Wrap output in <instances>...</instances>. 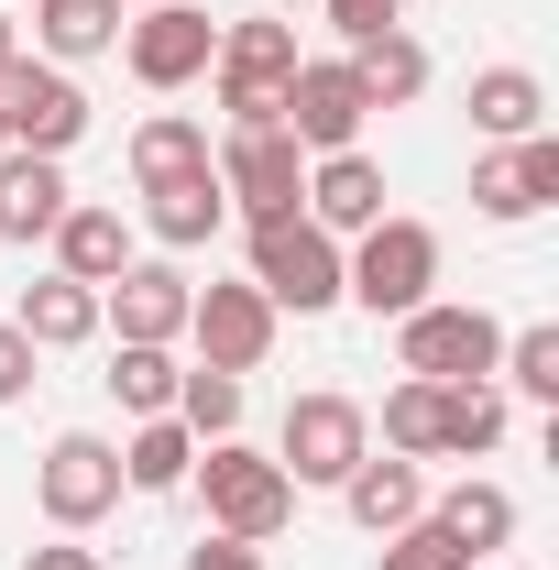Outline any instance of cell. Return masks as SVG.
Wrapping results in <instances>:
<instances>
[{
	"label": "cell",
	"mask_w": 559,
	"mask_h": 570,
	"mask_svg": "<svg viewBox=\"0 0 559 570\" xmlns=\"http://www.w3.org/2000/svg\"><path fill=\"white\" fill-rule=\"evenodd\" d=\"M275 121L296 132V154H351V142H362V121H373V99H362L351 56H296Z\"/></svg>",
	"instance_id": "cell-12"
},
{
	"label": "cell",
	"mask_w": 559,
	"mask_h": 570,
	"mask_svg": "<svg viewBox=\"0 0 559 570\" xmlns=\"http://www.w3.org/2000/svg\"><path fill=\"white\" fill-rule=\"evenodd\" d=\"M428 515H439V527H450L472 560H493V549L516 538V494H504V483H472V472H461L450 494H428Z\"/></svg>",
	"instance_id": "cell-26"
},
{
	"label": "cell",
	"mask_w": 559,
	"mask_h": 570,
	"mask_svg": "<svg viewBox=\"0 0 559 570\" xmlns=\"http://www.w3.org/2000/svg\"><path fill=\"white\" fill-rule=\"evenodd\" d=\"M0 132H11V154H56L67 165L88 142V88L67 67H45V56H11L0 67Z\"/></svg>",
	"instance_id": "cell-9"
},
{
	"label": "cell",
	"mask_w": 559,
	"mask_h": 570,
	"mask_svg": "<svg viewBox=\"0 0 559 570\" xmlns=\"http://www.w3.org/2000/svg\"><path fill=\"white\" fill-rule=\"evenodd\" d=\"M121 22H133V0H33V45H22V56H45V67H88V56L121 45Z\"/></svg>",
	"instance_id": "cell-18"
},
{
	"label": "cell",
	"mask_w": 559,
	"mask_h": 570,
	"mask_svg": "<svg viewBox=\"0 0 559 570\" xmlns=\"http://www.w3.org/2000/svg\"><path fill=\"white\" fill-rule=\"evenodd\" d=\"M504 439V384H439V461H483Z\"/></svg>",
	"instance_id": "cell-28"
},
{
	"label": "cell",
	"mask_w": 559,
	"mask_h": 570,
	"mask_svg": "<svg viewBox=\"0 0 559 570\" xmlns=\"http://www.w3.org/2000/svg\"><path fill=\"white\" fill-rule=\"evenodd\" d=\"M209 56H219V22L198 11V0H154V11L121 22V67H133L154 99H176L187 77H209Z\"/></svg>",
	"instance_id": "cell-11"
},
{
	"label": "cell",
	"mask_w": 559,
	"mask_h": 570,
	"mask_svg": "<svg viewBox=\"0 0 559 570\" xmlns=\"http://www.w3.org/2000/svg\"><path fill=\"white\" fill-rule=\"evenodd\" d=\"M176 428L209 450V439H242V373H209V362H187V384H176Z\"/></svg>",
	"instance_id": "cell-29"
},
{
	"label": "cell",
	"mask_w": 559,
	"mask_h": 570,
	"mask_svg": "<svg viewBox=\"0 0 559 570\" xmlns=\"http://www.w3.org/2000/svg\"><path fill=\"white\" fill-rule=\"evenodd\" d=\"M373 450V406L362 395H341V384H307L296 406H285V428H275V472L307 494V483H330L341 494V472Z\"/></svg>",
	"instance_id": "cell-5"
},
{
	"label": "cell",
	"mask_w": 559,
	"mask_h": 570,
	"mask_svg": "<svg viewBox=\"0 0 559 570\" xmlns=\"http://www.w3.org/2000/svg\"><path fill=\"white\" fill-rule=\"evenodd\" d=\"M176 176H209V121H187V110L133 121V187H176Z\"/></svg>",
	"instance_id": "cell-25"
},
{
	"label": "cell",
	"mask_w": 559,
	"mask_h": 570,
	"mask_svg": "<svg viewBox=\"0 0 559 570\" xmlns=\"http://www.w3.org/2000/svg\"><path fill=\"white\" fill-rule=\"evenodd\" d=\"M351 77H362L373 110H418V99H428V45L406 33V22H384V33L351 45Z\"/></svg>",
	"instance_id": "cell-22"
},
{
	"label": "cell",
	"mask_w": 559,
	"mask_h": 570,
	"mask_svg": "<svg viewBox=\"0 0 559 570\" xmlns=\"http://www.w3.org/2000/svg\"><path fill=\"white\" fill-rule=\"evenodd\" d=\"M538 209H559V132L493 142L483 165H472V219L516 230V219H538Z\"/></svg>",
	"instance_id": "cell-14"
},
{
	"label": "cell",
	"mask_w": 559,
	"mask_h": 570,
	"mask_svg": "<svg viewBox=\"0 0 559 570\" xmlns=\"http://www.w3.org/2000/svg\"><path fill=\"white\" fill-rule=\"evenodd\" d=\"M45 242H56V275H77V285H110L133 264V219L110 209V198H67V219Z\"/></svg>",
	"instance_id": "cell-17"
},
{
	"label": "cell",
	"mask_w": 559,
	"mask_h": 570,
	"mask_svg": "<svg viewBox=\"0 0 559 570\" xmlns=\"http://www.w3.org/2000/svg\"><path fill=\"white\" fill-rule=\"evenodd\" d=\"M143 11H154V0H143Z\"/></svg>",
	"instance_id": "cell-40"
},
{
	"label": "cell",
	"mask_w": 559,
	"mask_h": 570,
	"mask_svg": "<svg viewBox=\"0 0 559 570\" xmlns=\"http://www.w3.org/2000/svg\"><path fill=\"white\" fill-rule=\"evenodd\" d=\"M11 56H22V22H11V11H0V67H11Z\"/></svg>",
	"instance_id": "cell-37"
},
{
	"label": "cell",
	"mask_w": 559,
	"mask_h": 570,
	"mask_svg": "<svg viewBox=\"0 0 559 570\" xmlns=\"http://www.w3.org/2000/svg\"><path fill=\"white\" fill-rule=\"evenodd\" d=\"M384 450H395V461H439V384H418V373H406V384H395V395H384Z\"/></svg>",
	"instance_id": "cell-30"
},
{
	"label": "cell",
	"mask_w": 559,
	"mask_h": 570,
	"mask_svg": "<svg viewBox=\"0 0 559 570\" xmlns=\"http://www.w3.org/2000/svg\"><path fill=\"white\" fill-rule=\"evenodd\" d=\"M187 483L209 494V538H242V549L285 538V515H296V483L275 472V450H242V439H209Z\"/></svg>",
	"instance_id": "cell-3"
},
{
	"label": "cell",
	"mask_w": 559,
	"mask_h": 570,
	"mask_svg": "<svg viewBox=\"0 0 559 570\" xmlns=\"http://www.w3.org/2000/svg\"><path fill=\"white\" fill-rule=\"evenodd\" d=\"M472 132H483V142L549 132V88H538V67H472Z\"/></svg>",
	"instance_id": "cell-23"
},
{
	"label": "cell",
	"mask_w": 559,
	"mask_h": 570,
	"mask_svg": "<svg viewBox=\"0 0 559 570\" xmlns=\"http://www.w3.org/2000/svg\"><path fill=\"white\" fill-rule=\"evenodd\" d=\"M373 570H472V549H461L439 515H418V527H395V538H384V560H373Z\"/></svg>",
	"instance_id": "cell-32"
},
{
	"label": "cell",
	"mask_w": 559,
	"mask_h": 570,
	"mask_svg": "<svg viewBox=\"0 0 559 570\" xmlns=\"http://www.w3.org/2000/svg\"><path fill=\"white\" fill-rule=\"evenodd\" d=\"M33 341H22V330H11V318H0V406H22V395H33Z\"/></svg>",
	"instance_id": "cell-34"
},
{
	"label": "cell",
	"mask_w": 559,
	"mask_h": 570,
	"mask_svg": "<svg viewBox=\"0 0 559 570\" xmlns=\"http://www.w3.org/2000/svg\"><path fill=\"white\" fill-rule=\"evenodd\" d=\"M67 165L56 154H0V242H45L67 219Z\"/></svg>",
	"instance_id": "cell-19"
},
{
	"label": "cell",
	"mask_w": 559,
	"mask_h": 570,
	"mask_svg": "<svg viewBox=\"0 0 559 570\" xmlns=\"http://www.w3.org/2000/svg\"><path fill=\"white\" fill-rule=\"evenodd\" d=\"M187 296H198V285H187L176 253H133L121 275L99 285V330H110V341H154V352H176V341H187Z\"/></svg>",
	"instance_id": "cell-10"
},
{
	"label": "cell",
	"mask_w": 559,
	"mask_h": 570,
	"mask_svg": "<svg viewBox=\"0 0 559 570\" xmlns=\"http://www.w3.org/2000/svg\"><path fill=\"white\" fill-rule=\"evenodd\" d=\"M341 296L351 307H373V318H406L439 296V230L406 209H384L373 230H351L341 242Z\"/></svg>",
	"instance_id": "cell-1"
},
{
	"label": "cell",
	"mask_w": 559,
	"mask_h": 570,
	"mask_svg": "<svg viewBox=\"0 0 559 570\" xmlns=\"http://www.w3.org/2000/svg\"><path fill=\"white\" fill-rule=\"evenodd\" d=\"M187 570H264V549H242V538H198Z\"/></svg>",
	"instance_id": "cell-35"
},
{
	"label": "cell",
	"mask_w": 559,
	"mask_h": 570,
	"mask_svg": "<svg viewBox=\"0 0 559 570\" xmlns=\"http://www.w3.org/2000/svg\"><path fill=\"white\" fill-rule=\"evenodd\" d=\"M99 384L121 395V417H176V384H187V362H176V352H154V341H121Z\"/></svg>",
	"instance_id": "cell-27"
},
{
	"label": "cell",
	"mask_w": 559,
	"mask_h": 570,
	"mask_svg": "<svg viewBox=\"0 0 559 570\" xmlns=\"http://www.w3.org/2000/svg\"><path fill=\"white\" fill-rule=\"evenodd\" d=\"M143 230H154L165 253H209L219 230H231V198H219V176H176V187H143Z\"/></svg>",
	"instance_id": "cell-21"
},
{
	"label": "cell",
	"mask_w": 559,
	"mask_h": 570,
	"mask_svg": "<svg viewBox=\"0 0 559 570\" xmlns=\"http://www.w3.org/2000/svg\"><path fill=\"white\" fill-rule=\"evenodd\" d=\"M0 154H11V132H0Z\"/></svg>",
	"instance_id": "cell-38"
},
{
	"label": "cell",
	"mask_w": 559,
	"mask_h": 570,
	"mask_svg": "<svg viewBox=\"0 0 559 570\" xmlns=\"http://www.w3.org/2000/svg\"><path fill=\"white\" fill-rule=\"evenodd\" d=\"M187 472H198V439L176 417H133V439H121V494H187Z\"/></svg>",
	"instance_id": "cell-24"
},
{
	"label": "cell",
	"mask_w": 559,
	"mask_h": 570,
	"mask_svg": "<svg viewBox=\"0 0 559 570\" xmlns=\"http://www.w3.org/2000/svg\"><path fill=\"white\" fill-rule=\"evenodd\" d=\"M341 504H351L362 538H395V527H418V515H428V472H418V461H395V450H362V461L341 472Z\"/></svg>",
	"instance_id": "cell-16"
},
{
	"label": "cell",
	"mask_w": 559,
	"mask_h": 570,
	"mask_svg": "<svg viewBox=\"0 0 559 570\" xmlns=\"http://www.w3.org/2000/svg\"><path fill=\"white\" fill-rule=\"evenodd\" d=\"M472 570H493V560H472Z\"/></svg>",
	"instance_id": "cell-39"
},
{
	"label": "cell",
	"mask_w": 559,
	"mask_h": 570,
	"mask_svg": "<svg viewBox=\"0 0 559 570\" xmlns=\"http://www.w3.org/2000/svg\"><path fill=\"white\" fill-rule=\"evenodd\" d=\"M285 77H296V22H275V11L219 22V56H209L219 121H275V110H285Z\"/></svg>",
	"instance_id": "cell-6"
},
{
	"label": "cell",
	"mask_w": 559,
	"mask_h": 570,
	"mask_svg": "<svg viewBox=\"0 0 559 570\" xmlns=\"http://www.w3.org/2000/svg\"><path fill=\"white\" fill-rule=\"evenodd\" d=\"M11 330H22L33 352H77V341H99V285L33 275V285H22V307H11Z\"/></svg>",
	"instance_id": "cell-20"
},
{
	"label": "cell",
	"mask_w": 559,
	"mask_h": 570,
	"mask_svg": "<svg viewBox=\"0 0 559 570\" xmlns=\"http://www.w3.org/2000/svg\"><path fill=\"white\" fill-rule=\"evenodd\" d=\"M33 504H45L56 538H88V527L121 504V439H99V428L45 439V461H33Z\"/></svg>",
	"instance_id": "cell-8"
},
{
	"label": "cell",
	"mask_w": 559,
	"mask_h": 570,
	"mask_svg": "<svg viewBox=\"0 0 559 570\" xmlns=\"http://www.w3.org/2000/svg\"><path fill=\"white\" fill-rule=\"evenodd\" d=\"M493 373L516 384V395H538V406H559V330L538 318V330H504V352H493Z\"/></svg>",
	"instance_id": "cell-31"
},
{
	"label": "cell",
	"mask_w": 559,
	"mask_h": 570,
	"mask_svg": "<svg viewBox=\"0 0 559 570\" xmlns=\"http://www.w3.org/2000/svg\"><path fill=\"white\" fill-rule=\"evenodd\" d=\"M493 352H504V318L461 307V296H428L395 318V373H418V384H493Z\"/></svg>",
	"instance_id": "cell-4"
},
{
	"label": "cell",
	"mask_w": 559,
	"mask_h": 570,
	"mask_svg": "<svg viewBox=\"0 0 559 570\" xmlns=\"http://www.w3.org/2000/svg\"><path fill=\"white\" fill-rule=\"evenodd\" d=\"M22 570H99V549H77V538H56V549H22Z\"/></svg>",
	"instance_id": "cell-36"
},
{
	"label": "cell",
	"mask_w": 559,
	"mask_h": 570,
	"mask_svg": "<svg viewBox=\"0 0 559 570\" xmlns=\"http://www.w3.org/2000/svg\"><path fill=\"white\" fill-rule=\"evenodd\" d=\"M275 307H264V285L231 275V285H198L187 296V341H198V362L209 373H264V352H275Z\"/></svg>",
	"instance_id": "cell-13"
},
{
	"label": "cell",
	"mask_w": 559,
	"mask_h": 570,
	"mask_svg": "<svg viewBox=\"0 0 559 570\" xmlns=\"http://www.w3.org/2000/svg\"><path fill=\"white\" fill-rule=\"evenodd\" d=\"M242 253H253V285H264L275 318H330V307H341V242H330L307 209L242 219Z\"/></svg>",
	"instance_id": "cell-2"
},
{
	"label": "cell",
	"mask_w": 559,
	"mask_h": 570,
	"mask_svg": "<svg viewBox=\"0 0 559 570\" xmlns=\"http://www.w3.org/2000/svg\"><path fill=\"white\" fill-rule=\"evenodd\" d=\"M318 11H330V33H341V45L384 33V22H406V0H318Z\"/></svg>",
	"instance_id": "cell-33"
},
{
	"label": "cell",
	"mask_w": 559,
	"mask_h": 570,
	"mask_svg": "<svg viewBox=\"0 0 559 570\" xmlns=\"http://www.w3.org/2000/svg\"><path fill=\"white\" fill-rule=\"evenodd\" d=\"M209 176H219V198H231L242 219H285V209H296V187H307V154H296L285 121H219Z\"/></svg>",
	"instance_id": "cell-7"
},
{
	"label": "cell",
	"mask_w": 559,
	"mask_h": 570,
	"mask_svg": "<svg viewBox=\"0 0 559 570\" xmlns=\"http://www.w3.org/2000/svg\"><path fill=\"white\" fill-rule=\"evenodd\" d=\"M296 209L318 219L330 242H351V230H373L384 219V165L351 142V154H307V187H296Z\"/></svg>",
	"instance_id": "cell-15"
}]
</instances>
